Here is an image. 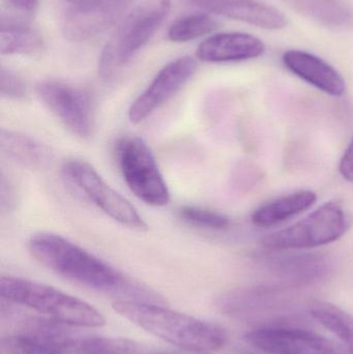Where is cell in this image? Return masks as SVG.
Here are the masks:
<instances>
[{
    "mask_svg": "<svg viewBox=\"0 0 353 354\" xmlns=\"http://www.w3.org/2000/svg\"><path fill=\"white\" fill-rule=\"evenodd\" d=\"M180 216L192 226L209 230H223L230 225L225 214L199 206H184L180 209Z\"/></svg>",
    "mask_w": 353,
    "mask_h": 354,
    "instance_id": "obj_24",
    "label": "cell"
},
{
    "mask_svg": "<svg viewBox=\"0 0 353 354\" xmlns=\"http://www.w3.org/2000/svg\"><path fill=\"white\" fill-rule=\"evenodd\" d=\"M263 263L281 286L290 289L318 284L327 280L334 270L331 259L321 254L273 252L263 258Z\"/></svg>",
    "mask_w": 353,
    "mask_h": 354,
    "instance_id": "obj_13",
    "label": "cell"
},
{
    "mask_svg": "<svg viewBox=\"0 0 353 354\" xmlns=\"http://www.w3.org/2000/svg\"><path fill=\"white\" fill-rule=\"evenodd\" d=\"M263 178V171L260 167L251 162H240L234 168L232 185L238 191H250Z\"/></svg>",
    "mask_w": 353,
    "mask_h": 354,
    "instance_id": "obj_26",
    "label": "cell"
},
{
    "mask_svg": "<svg viewBox=\"0 0 353 354\" xmlns=\"http://www.w3.org/2000/svg\"><path fill=\"white\" fill-rule=\"evenodd\" d=\"M0 93L2 97L16 101L26 99L28 95L26 83L22 77L12 72L10 68L1 66L0 70Z\"/></svg>",
    "mask_w": 353,
    "mask_h": 354,
    "instance_id": "obj_27",
    "label": "cell"
},
{
    "mask_svg": "<svg viewBox=\"0 0 353 354\" xmlns=\"http://www.w3.org/2000/svg\"><path fill=\"white\" fill-rule=\"evenodd\" d=\"M240 354H265V353H260V351H256V349L253 348V351H244Z\"/></svg>",
    "mask_w": 353,
    "mask_h": 354,
    "instance_id": "obj_31",
    "label": "cell"
},
{
    "mask_svg": "<svg viewBox=\"0 0 353 354\" xmlns=\"http://www.w3.org/2000/svg\"><path fill=\"white\" fill-rule=\"evenodd\" d=\"M78 351L82 354H174L128 339L104 337L83 338Z\"/></svg>",
    "mask_w": 353,
    "mask_h": 354,
    "instance_id": "obj_22",
    "label": "cell"
},
{
    "mask_svg": "<svg viewBox=\"0 0 353 354\" xmlns=\"http://www.w3.org/2000/svg\"><path fill=\"white\" fill-rule=\"evenodd\" d=\"M116 158L124 180L139 199L162 207L170 201V192L155 156L139 137H124L116 145Z\"/></svg>",
    "mask_w": 353,
    "mask_h": 354,
    "instance_id": "obj_7",
    "label": "cell"
},
{
    "mask_svg": "<svg viewBox=\"0 0 353 354\" xmlns=\"http://www.w3.org/2000/svg\"><path fill=\"white\" fill-rule=\"evenodd\" d=\"M114 311L173 346L195 353L221 349L227 341L219 324L161 307L151 301L117 299Z\"/></svg>",
    "mask_w": 353,
    "mask_h": 354,
    "instance_id": "obj_2",
    "label": "cell"
},
{
    "mask_svg": "<svg viewBox=\"0 0 353 354\" xmlns=\"http://www.w3.org/2000/svg\"><path fill=\"white\" fill-rule=\"evenodd\" d=\"M283 62L292 74L327 95L341 97L345 93L343 77L318 56L300 50H290L284 54Z\"/></svg>",
    "mask_w": 353,
    "mask_h": 354,
    "instance_id": "obj_16",
    "label": "cell"
},
{
    "mask_svg": "<svg viewBox=\"0 0 353 354\" xmlns=\"http://www.w3.org/2000/svg\"><path fill=\"white\" fill-rule=\"evenodd\" d=\"M8 2L16 10L24 12H31L37 10L39 0H8Z\"/></svg>",
    "mask_w": 353,
    "mask_h": 354,
    "instance_id": "obj_30",
    "label": "cell"
},
{
    "mask_svg": "<svg viewBox=\"0 0 353 354\" xmlns=\"http://www.w3.org/2000/svg\"><path fill=\"white\" fill-rule=\"evenodd\" d=\"M197 70L194 58L184 56L164 66L151 84L133 102L128 109V120L140 124L171 99L192 78Z\"/></svg>",
    "mask_w": 353,
    "mask_h": 354,
    "instance_id": "obj_12",
    "label": "cell"
},
{
    "mask_svg": "<svg viewBox=\"0 0 353 354\" xmlns=\"http://www.w3.org/2000/svg\"><path fill=\"white\" fill-rule=\"evenodd\" d=\"M201 354H202V353H201Z\"/></svg>",
    "mask_w": 353,
    "mask_h": 354,
    "instance_id": "obj_32",
    "label": "cell"
},
{
    "mask_svg": "<svg viewBox=\"0 0 353 354\" xmlns=\"http://www.w3.org/2000/svg\"><path fill=\"white\" fill-rule=\"evenodd\" d=\"M70 328L74 326L47 317L29 318L14 334L2 339V353L66 354L82 340Z\"/></svg>",
    "mask_w": 353,
    "mask_h": 354,
    "instance_id": "obj_10",
    "label": "cell"
},
{
    "mask_svg": "<svg viewBox=\"0 0 353 354\" xmlns=\"http://www.w3.org/2000/svg\"><path fill=\"white\" fill-rule=\"evenodd\" d=\"M0 149L8 160L30 169H39L50 161V151L45 145L14 131L1 130Z\"/></svg>",
    "mask_w": 353,
    "mask_h": 354,
    "instance_id": "obj_19",
    "label": "cell"
},
{
    "mask_svg": "<svg viewBox=\"0 0 353 354\" xmlns=\"http://www.w3.org/2000/svg\"><path fill=\"white\" fill-rule=\"evenodd\" d=\"M292 289L281 286H258L229 291L218 299L217 307L224 315L261 326H280L298 309Z\"/></svg>",
    "mask_w": 353,
    "mask_h": 354,
    "instance_id": "obj_6",
    "label": "cell"
},
{
    "mask_svg": "<svg viewBox=\"0 0 353 354\" xmlns=\"http://www.w3.org/2000/svg\"><path fill=\"white\" fill-rule=\"evenodd\" d=\"M62 174L85 198L116 222L135 230L147 228L146 223L130 201L110 187L86 162L68 160L62 165Z\"/></svg>",
    "mask_w": 353,
    "mask_h": 354,
    "instance_id": "obj_8",
    "label": "cell"
},
{
    "mask_svg": "<svg viewBox=\"0 0 353 354\" xmlns=\"http://www.w3.org/2000/svg\"><path fill=\"white\" fill-rule=\"evenodd\" d=\"M44 105L79 138H90L95 129L93 97L84 89L58 80H45L37 85Z\"/></svg>",
    "mask_w": 353,
    "mask_h": 354,
    "instance_id": "obj_9",
    "label": "cell"
},
{
    "mask_svg": "<svg viewBox=\"0 0 353 354\" xmlns=\"http://www.w3.org/2000/svg\"><path fill=\"white\" fill-rule=\"evenodd\" d=\"M1 209L3 212H10L16 205L17 192L15 189L14 183L10 179L4 176L3 172L1 174Z\"/></svg>",
    "mask_w": 353,
    "mask_h": 354,
    "instance_id": "obj_28",
    "label": "cell"
},
{
    "mask_svg": "<svg viewBox=\"0 0 353 354\" xmlns=\"http://www.w3.org/2000/svg\"><path fill=\"white\" fill-rule=\"evenodd\" d=\"M339 171L346 181L353 183V137L342 156L339 164Z\"/></svg>",
    "mask_w": 353,
    "mask_h": 354,
    "instance_id": "obj_29",
    "label": "cell"
},
{
    "mask_svg": "<svg viewBox=\"0 0 353 354\" xmlns=\"http://www.w3.org/2000/svg\"><path fill=\"white\" fill-rule=\"evenodd\" d=\"M265 44L254 35L242 32L217 33L199 45L196 56L209 64L242 62L263 55Z\"/></svg>",
    "mask_w": 353,
    "mask_h": 354,
    "instance_id": "obj_15",
    "label": "cell"
},
{
    "mask_svg": "<svg viewBox=\"0 0 353 354\" xmlns=\"http://www.w3.org/2000/svg\"><path fill=\"white\" fill-rule=\"evenodd\" d=\"M45 47L43 37L26 23L1 18L0 52L3 55H33Z\"/></svg>",
    "mask_w": 353,
    "mask_h": 354,
    "instance_id": "obj_20",
    "label": "cell"
},
{
    "mask_svg": "<svg viewBox=\"0 0 353 354\" xmlns=\"http://www.w3.org/2000/svg\"><path fill=\"white\" fill-rule=\"evenodd\" d=\"M316 200V194L309 189L276 198L255 210L252 214L253 224L263 228L277 226L309 209Z\"/></svg>",
    "mask_w": 353,
    "mask_h": 354,
    "instance_id": "obj_17",
    "label": "cell"
},
{
    "mask_svg": "<svg viewBox=\"0 0 353 354\" xmlns=\"http://www.w3.org/2000/svg\"><path fill=\"white\" fill-rule=\"evenodd\" d=\"M28 247L31 255L48 270L81 286L126 295L130 301H157L153 292L131 282L113 266L61 235L35 233Z\"/></svg>",
    "mask_w": 353,
    "mask_h": 354,
    "instance_id": "obj_1",
    "label": "cell"
},
{
    "mask_svg": "<svg viewBox=\"0 0 353 354\" xmlns=\"http://www.w3.org/2000/svg\"><path fill=\"white\" fill-rule=\"evenodd\" d=\"M311 317L335 335L346 347L347 354H353V316L338 306L327 301H315L309 304Z\"/></svg>",
    "mask_w": 353,
    "mask_h": 354,
    "instance_id": "obj_21",
    "label": "cell"
},
{
    "mask_svg": "<svg viewBox=\"0 0 353 354\" xmlns=\"http://www.w3.org/2000/svg\"><path fill=\"white\" fill-rule=\"evenodd\" d=\"M135 0H102L99 10L93 20V35L103 32L117 22Z\"/></svg>",
    "mask_w": 353,
    "mask_h": 354,
    "instance_id": "obj_25",
    "label": "cell"
},
{
    "mask_svg": "<svg viewBox=\"0 0 353 354\" xmlns=\"http://www.w3.org/2000/svg\"><path fill=\"white\" fill-rule=\"evenodd\" d=\"M191 6L260 28L279 30L286 26L285 17L277 8L259 0H187Z\"/></svg>",
    "mask_w": 353,
    "mask_h": 354,
    "instance_id": "obj_14",
    "label": "cell"
},
{
    "mask_svg": "<svg viewBox=\"0 0 353 354\" xmlns=\"http://www.w3.org/2000/svg\"><path fill=\"white\" fill-rule=\"evenodd\" d=\"M0 295L6 301L74 328H102L106 324L101 312L86 301L35 281L2 277Z\"/></svg>",
    "mask_w": 353,
    "mask_h": 354,
    "instance_id": "obj_3",
    "label": "cell"
},
{
    "mask_svg": "<svg viewBox=\"0 0 353 354\" xmlns=\"http://www.w3.org/2000/svg\"><path fill=\"white\" fill-rule=\"evenodd\" d=\"M347 228L343 206L330 201L296 224L267 235L261 245L271 252L314 249L341 239Z\"/></svg>",
    "mask_w": 353,
    "mask_h": 354,
    "instance_id": "obj_5",
    "label": "cell"
},
{
    "mask_svg": "<svg viewBox=\"0 0 353 354\" xmlns=\"http://www.w3.org/2000/svg\"><path fill=\"white\" fill-rule=\"evenodd\" d=\"M217 20L207 12L189 15L175 21L168 29L167 37L173 43H188L217 30Z\"/></svg>",
    "mask_w": 353,
    "mask_h": 354,
    "instance_id": "obj_23",
    "label": "cell"
},
{
    "mask_svg": "<svg viewBox=\"0 0 353 354\" xmlns=\"http://www.w3.org/2000/svg\"><path fill=\"white\" fill-rule=\"evenodd\" d=\"M245 340L265 354H347L325 337L294 326L255 328Z\"/></svg>",
    "mask_w": 353,
    "mask_h": 354,
    "instance_id": "obj_11",
    "label": "cell"
},
{
    "mask_svg": "<svg viewBox=\"0 0 353 354\" xmlns=\"http://www.w3.org/2000/svg\"><path fill=\"white\" fill-rule=\"evenodd\" d=\"M288 6L330 28H350L353 10L344 0H284Z\"/></svg>",
    "mask_w": 353,
    "mask_h": 354,
    "instance_id": "obj_18",
    "label": "cell"
},
{
    "mask_svg": "<svg viewBox=\"0 0 353 354\" xmlns=\"http://www.w3.org/2000/svg\"><path fill=\"white\" fill-rule=\"evenodd\" d=\"M170 8L171 0H144L124 17L99 56L102 79L112 80L132 62L163 24Z\"/></svg>",
    "mask_w": 353,
    "mask_h": 354,
    "instance_id": "obj_4",
    "label": "cell"
}]
</instances>
